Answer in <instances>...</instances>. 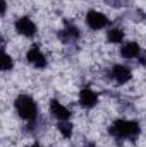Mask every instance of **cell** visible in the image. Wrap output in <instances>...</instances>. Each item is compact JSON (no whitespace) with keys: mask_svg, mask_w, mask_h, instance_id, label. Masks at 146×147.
<instances>
[{"mask_svg":"<svg viewBox=\"0 0 146 147\" xmlns=\"http://www.w3.org/2000/svg\"><path fill=\"white\" fill-rule=\"evenodd\" d=\"M0 5H2V17H5V14H7V0H0Z\"/></svg>","mask_w":146,"mask_h":147,"instance_id":"obj_15","label":"cell"},{"mask_svg":"<svg viewBox=\"0 0 146 147\" xmlns=\"http://www.w3.org/2000/svg\"><path fill=\"white\" fill-rule=\"evenodd\" d=\"M24 58H26V62H28L31 67H35L38 70H43V69H46V65H48V58H46V55H45V51L41 50L40 45H31V46L26 50Z\"/></svg>","mask_w":146,"mask_h":147,"instance_id":"obj_5","label":"cell"},{"mask_svg":"<svg viewBox=\"0 0 146 147\" xmlns=\"http://www.w3.org/2000/svg\"><path fill=\"white\" fill-rule=\"evenodd\" d=\"M57 38H59L60 43H64V45H74V43L79 41V38H81V29H79L76 24H72V22H65L64 28L59 29Z\"/></svg>","mask_w":146,"mask_h":147,"instance_id":"obj_9","label":"cell"},{"mask_svg":"<svg viewBox=\"0 0 146 147\" xmlns=\"http://www.w3.org/2000/svg\"><path fill=\"white\" fill-rule=\"evenodd\" d=\"M141 53V45L138 41H126L120 45V57L124 60H136Z\"/></svg>","mask_w":146,"mask_h":147,"instance_id":"obj_10","label":"cell"},{"mask_svg":"<svg viewBox=\"0 0 146 147\" xmlns=\"http://www.w3.org/2000/svg\"><path fill=\"white\" fill-rule=\"evenodd\" d=\"M84 24L88 26V29L91 31H102V29H107L110 26V19L107 14H103L102 10H96V9H89L84 16Z\"/></svg>","mask_w":146,"mask_h":147,"instance_id":"obj_3","label":"cell"},{"mask_svg":"<svg viewBox=\"0 0 146 147\" xmlns=\"http://www.w3.org/2000/svg\"><path fill=\"white\" fill-rule=\"evenodd\" d=\"M48 111H50V115L57 120V121H67V120H71L72 118V111L71 108H67L62 101H59V99H50V103H48Z\"/></svg>","mask_w":146,"mask_h":147,"instance_id":"obj_8","label":"cell"},{"mask_svg":"<svg viewBox=\"0 0 146 147\" xmlns=\"http://www.w3.org/2000/svg\"><path fill=\"white\" fill-rule=\"evenodd\" d=\"M77 103H79V106L84 108V110H93V108L100 103V94H98L93 87L83 86V87L79 89V92H77Z\"/></svg>","mask_w":146,"mask_h":147,"instance_id":"obj_6","label":"cell"},{"mask_svg":"<svg viewBox=\"0 0 146 147\" xmlns=\"http://www.w3.org/2000/svg\"><path fill=\"white\" fill-rule=\"evenodd\" d=\"M110 79L117 84V86H126L127 82H131L132 79V70L129 65L126 63H113L110 69Z\"/></svg>","mask_w":146,"mask_h":147,"instance_id":"obj_7","label":"cell"},{"mask_svg":"<svg viewBox=\"0 0 146 147\" xmlns=\"http://www.w3.org/2000/svg\"><path fill=\"white\" fill-rule=\"evenodd\" d=\"M14 110L17 113V116L21 120H24L26 123L35 121L40 118V111H38V103L35 101L33 96L29 94H19L14 99Z\"/></svg>","mask_w":146,"mask_h":147,"instance_id":"obj_2","label":"cell"},{"mask_svg":"<svg viewBox=\"0 0 146 147\" xmlns=\"http://www.w3.org/2000/svg\"><path fill=\"white\" fill-rule=\"evenodd\" d=\"M107 41L110 45H122L126 43V31L119 26H113V28H108L107 31Z\"/></svg>","mask_w":146,"mask_h":147,"instance_id":"obj_11","label":"cell"},{"mask_svg":"<svg viewBox=\"0 0 146 147\" xmlns=\"http://www.w3.org/2000/svg\"><path fill=\"white\" fill-rule=\"evenodd\" d=\"M108 134L115 140H136L141 135V125L136 120L117 118L110 123Z\"/></svg>","mask_w":146,"mask_h":147,"instance_id":"obj_1","label":"cell"},{"mask_svg":"<svg viewBox=\"0 0 146 147\" xmlns=\"http://www.w3.org/2000/svg\"><path fill=\"white\" fill-rule=\"evenodd\" d=\"M138 62H139V65H141L143 69H146V51H143V53L139 55V58H138Z\"/></svg>","mask_w":146,"mask_h":147,"instance_id":"obj_14","label":"cell"},{"mask_svg":"<svg viewBox=\"0 0 146 147\" xmlns=\"http://www.w3.org/2000/svg\"><path fill=\"white\" fill-rule=\"evenodd\" d=\"M29 147H45V146H41V142H33Z\"/></svg>","mask_w":146,"mask_h":147,"instance_id":"obj_16","label":"cell"},{"mask_svg":"<svg viewBox=\"0 0 146 147\" xmlns=\"http://www.w3.org/2000/svg\"><path fill=\"white\" fill-rule=\"evenodd\" d=\"M57 132L60 134V137H62L64 140L72 139V135H74L72 121H71V120H67V121H57Z\"/></svg>","mask_w":146,"mask_h":147,"instance_id":"obj_12","label":"cell"},{"mask_svg":"<svg viewBox=\"0 0 146 147\" xmlns=\"http://www.w3.org/2000/svg\"><path fill=\"white\" fill-rule=\"evenodd\" d=\"M14 29H16V33H17L19 36L28 38V39H31V38H35L38 34L36 22H35L29 16H21V17H17V19L14 21Z\"/></svg>","mask_w":146,"mask_h":147,"instance_id":"obj_4","label":"cell"},{"mask_svg":"<svg viewBox=\"0 0 146 147\" xmlns=\"http://www.w3.org/2000/svg\"><path fill=\"white\" fill-rule=\"evenodd\" d=\"M10 70H14V58H12V55H10L7 50H3V58H2V72L7 74V72H10Z\"/></svg>","mask_w":146,"mask_h":147,"instance_id":"obj_13","label":"cell"}]
</instances>
